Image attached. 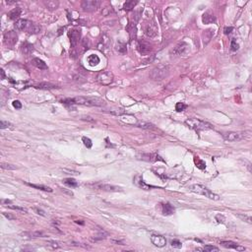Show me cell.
I'll list each match as a JSON object with an SVG mask.
<instances>
[{
	"label": "cell",
	"instance_id": "603a6c76",
	"mask_svg": "<svg viewBox=\"0 0 252 252\" xmlns=\"http://www.w3.org/2000/svg\"><path fill=\"white\" fill-rule=\"evenodd\" d=\"M44 5L50 10H55L59 6V2L57 0H47V1H44Z\"/></svg>",
	"mask_w": 252,
	"mask_h": 252
},
{
	"label": "cell",
	"instance_id": "4fadbf2b",
	"mask_svg": "<svg viewBox=\"0 0 252 252\" xmlns=\"http://www.w3.org/2000/svg\"><path fill=\"white\" fill-rule=\"evenodd\" d=\"M222 246L226 247V248H229V249H235V250H237V251H244L245 250V247L242 246L240 244H237L233 241H222L220 243Z\"/></svg>",
	"mask_w": 252,
	"mask_h": 252
},
{
	"label": "cell",
	"instance_id": "e575fe53",
	"mask_svg": "<svg viewBox=\"0 0 252 252\" xmlns=\"http://www.w3.org/2000/svg\"><path fill=\"white\" fill-rule=\"evenodd\" d=\"M137 126L138 127H141V128H145V129H151V128H154V125L150 124V123H147V122H141L139 121L137 123Z\"/></svg>",
	"mask_w": 252,
	"mask_h": 252
},
{
	"label": "cell",
	"instance_id": "f6af8a7d",
	"mask_svg": "<svg viewBox=\"0 0 252 252\" xmlns=\"http://www.w3.org/2000/svg\"><path fill=\"white\" fill-rule=\"evenodd\" d=\"M118 51L120 52V53H125L126 51H127V50H126V45L123 44H118Z\"/></svg>",
	"mask_w": 252,
	"mask_h": 252
},
{
	"label": "cell",
	"instance_id": "3957f363",
	"mask_svg": "<svg viewBox=\"0 0 252 252\" xmlns=\"http://www.w3.org/2000/svg\"><path fill=\"white\" fill-rule=\"evenodd\" d=\"M168 74H170V67L168 65H159L152 70L150 73V77L155 81H161Z\"/></svg>",
	"mask_w": 252,
	"mask_h": 252
},
{
	"label": "cell",
	"instance_id": "9a60e30c",
	"mask_svg": "<svg viewBox=\"0 0 252 252\" xmlns=\"http://www.w3.org/2000/svg\"><path fill=\"white\" fill-rule=\"evenodd\" d=\"M152 50H153V47L149 42H144V41L138 42V50L140 51V53L147 54V53H149L150 51H152Z\"/></svg>",
	"mask_w": 252,
	"mask_h": 252
},
{
	"label": "cell",
	"instance_id": "1f68e13d",
	"mask_svg": "<svg viewBox=\"0 0 252 252\" xmlns=\"http://www.w3.org/2000/svg\"><path fill=\"white\" fill-rule=\"evenodd\" d=\"M194 162L196 165V167H197L198 168H200V170H205L206 168V162L204 161H202V160H200L199 158H196L194 159Z\"/></svg>",
	"mask_w": 252,
	"mask_h": 252
},
{
	"label": "cell",
	"instance_id": "bcb514c9",
	"mask_svg": "<svg viewBox=\"0 0 252 252\" xmlns=\"http://www.w3.org/2000/svg\"><path fill=\"white\" fill-rule=\"evenodd\" d=\"M216 220L218 221V223H222V224H224V223H225V221H226V218L224 217L223 215L219 214V215H217V216H216Z\"/></svg>",
	"mask_w": 252,
	"mask_h": 252
},
{
	"label": "cell",
	"instance_id": "f35d334b",
	"mask_svg": "<svg viewBox=\"0 0 252 252\" xmlns=\"http://www.w3.org/2000/svg\"><path fill=\"white\" fill-rule=\"evenodd\" d=\"M203 250L208 251V252H213V251H219V248L216 246H213V245H206L203 248Z\"/></svg>",
	"mask_w": 252,
	"mask_h": 252
},
{
	"label": "cell",
	"instance_id": "4316f807",
	"mask_svg": "<svg viewBox=\"0 0 252 252\" xmlns=\"http://www.w3.org/2000/svg\"><path fill=\"white\" fill-rule=\"evenodd\" d=\"M28 185L33 187V188L39 189V190H42V191H47V192H52V189L48 186H44V185H36V184H33V183H27Z\"/></svg>",
	"mask_w": 252,
	"mask_h": 252
},
{
	"label": "cell",
	"instance_id": "d6986e66",
	"mask_svg": "<svg viewBox=\"0 0 252 252\" xmlns=\"http://www.w3.org/2000/svg\"><path fill=\"white\" fill-rule=\"evenodd\" d=\"M187 50H188V45H187L185 42H181V44H177L176 47V48H174V50H173V53H176L177 55H181V54L185 53Z\"/></svg>",
	"mask_w": 252,
	"mask_h": 252
},
{
	"label": "cell",
	"instance_id": "ee69618b",
	"mask_svg": "<svg viewBox=\"0 0 252 252\" xmlns=\"http://www.w3.org/2000/svg\"><path fill=\"white\" fill-rule=\"evenodd\" d=\"M238 218H240L241 220L245 221V222H247L248 224H251V218L250 216H247V215H238Z\"/></svg>",
	"mask_w": 252,
	"mask_h": 252
},
{
	"label": "cell",
	"instance_id": "7bdbcfd3",
	"mask_svg": "<svg viewBox=\"0 0 252 252\" xmlns=\"http://www.w3.org/2000/svg\"><path fill=\"white\" fill-rule=\"evenodd\" d=\"M171 246L176 248H181L182 247V243L177 239H173V240H171Z\"/></svg>",
	"mask_w": 252,
	"mask_h": 252
},
{
	"label": "cell",
	"instance_id": "44dd1931",
	"mask_svg": "<svg viewBox=\"0 0 252 252\" xmlns=\"http://www.w3.org/2000/svg\"><path fill=\"white\" fill-rule=\"evenodd\" d=\"M215 20H216V18H215L214 14H212L210 11L204 13V15H203V17H202V21L204 24H211V23L215 22Z\"/></svg>",
	"mask_w": 252,
	"mask_h": 252
},
{
	"label": "cell",
	"instance_id": "8d00e7d4",
	"mask_svg": "<svg viewBox=\"0 0 252 252\" xmlns=\"http://www.w3.org/2000/svg\"><path fill=\"white\" fill-rule=\"evenodd\" d=\"M186 107H187V106H186L185 103H177L176 106V111L180 112V111H183V110H185Z\"/></svg>",
	"mask_w": 252,
	"mask_h": 252
},
{
	"label": "cell",
	"instance_id": "52a82bcc",
	"mask_svg": "<svg viewBox=\"0 0 252 252\" xmlns=\"http://www.w3.org/2000/svg\"><path fill=\"white\" fill-rule=\"evenodd\" d=\"M223 138L229 142H235V141H239L245 138L244 132H226L223 133Z\"/></svg>",
	"mask_w": 252,
	"mask_h": 252
},
{
	"label": "cell",
	"instance_id": "836d02e7",
	"mask_svg": "<svg viewBox=\"0 0 252 252\" xmlns=\"http://www.w3.org/2000/svg\"><path fill=\"white\" fill-rule=\"evenodd\" d=\"M8 208L12 209V210H16V211H20L23 212V213H28V210L24 207H20V206H16V205H7Z\"/></svg>",
	"mask_w": 252,
	"mask_h": 252
},
{
	"label": "cell",
	"instance_id": "816d5d0a",
	"mask_svg": "<svg viewBox=\"0 0 252 252\" xmlns=\"http://www.w3.org/2000/svg\"><path fill=\"white\" fill-rule=\"evenodd\" d=\"M1 79L4 80L5 79V73H4V70L1 69Z\"/></svg>",
	"mask_w": 252,
	"mask_h": 252
},
{
	"label": "cell",
	"instance_id": "b9f144b4",
	"mask_svg": "<svg viewBox=\"0 0 252 252\" xmlns=\"http://www.w3.org/2000/svg\"><path fill=\"white\" fill-rule=\"evenodd\" d=\"M238 44L236 42V41L235 39H232V44H230V50H232V51H236L238 50Z\"/></svg>",
	"mask_w": 252,
	"mask_h": 252
},
{
	"label": "cell",
	"instance_id": "681fc988",
	"mask_svg": "<svg viewBox=\"0 0 252 252\" xmlns=\"http://www.w3.org/2000/svg\"><path fill=\"white\" fill-rule=\"evenodd\" d=\"M2 215H3L4 217L7 218L8 220H15V219H16V217H14L13 215H11V214H9V213H6V212H3Z\"/></svg>",
	"mask_w": 252,
	"mask_h": 252
},
{
	"label": "cell",
	"instance_id": "83f0119b",
	"mask_svg": "<svg viewBox=\"0 0 252 252\" xmlns=\"http://www.w3.org/2000/svg\"><path fill=\"white\" fill-rule=\"evenodd\" d=\"M63 182L65 185L69 186V187H77L78 186V182H77L74 178H66V179L63 180Z\"/></svg>",
	"mask_w": 252,
	"mask_h": 252
},
{
	"label": "cell",
	"instance_id": "cb8c5ba5",
	"mask_svg": "<svg viewBox=\"0 0 252 252\" xmlns=\"http://www.w3.org/2000/svg\"><path fill=\"white\" fill-rule=\"evenodd\" d=\"M138 1H136V0H128V1H126L124 4H123V9L125 11H131L133 10V8L135 7V6L137 5Z\"/></svg>",
	"mask_w": 252,
	"mask_h": 252
},
{
	"label": "cell",
	"instance_id": "f5cc1de1",
	"mask_svg": "<svg viewBox=\"0 0 252 252\" xmlns=\"http://www.w3.org/2000/svg\"><path fill=\"white\" fill-rule=\"evenodd\" d=\"M17 1H6V3H7V4H9V5H11V4H14V3H16Z\"/></svg>",
	"mask_w": 252,
	"mask_h": 252
},
{
	"label": "cell",
	"instance_id": "e0dca14e",
	"mask_svg": "<svg viewBox=\"0 0 252 252\" xmlns=\"http://www.w3.org/2000/svg\"><path fill=\"white\" fill-rule=\"evenodd\" d=\"M145 32H146V35L150 36V38H155L158 34V29L157 27L154 25V24H148L146 26V29H145Z\"/></svg>",
	"mask_w": 252,
	"mask_h": 252
},
{
	"label": "cell",
	"instance_id": "ab89813d",
	"mask_svg": "<svg viewBox=\"0 0 252 252\" xmlns=\"http://www.w3.org/2000/svg\"><path fill=\"white\" fill-rule=\"evenodd\" d=\"M135 182L137 183V185L138 186H140V187H142V189H146V190H149L150 188H151L152 186H149V185H147L146 183H144L143 182V180H141L140 179V181H135Z\"/></svg>",
	"mask_w": 252,
	"mask_h": 252
},
{
	"label": "cell",
	"instance_id": "484cf974",
	"mask_svg": "<svg viewBox=\"0 0 252 252\" xmlns=\"http://www.w3.org/2000/svg\"><path fill=\"white\" fill-rule=\"evenodd\" d=\"M36 89H41V90H52V89H56L58 88L57 86L50 84V83H42L38 86H36Z\"/></svg>",
	"mask_w": 252,
	"mask_h": 252
},
{
	"label": "cell",
	"instance_id": "4dcf8cb0",
	"mask_svg": "<svg viewBox=\"0 0 252 252\" xmlns=\"http://www.w3.org/2000/svg\"><path fill=\"white\" fill-rule=\"evenodd\" d=\"M47 247L50 248L51 250H54V249H58L60 247L59 243L55 240H50V241H47Z\"/></svg>",
	"mask_w": 252,
	"mask_h": 252
},
{
	"label": "cell",
	"instance_id": "7a4b0ae2",
	"mask_svg": "<svg viewBox=\"0 0 252 252\" xmlns=\"http://www.w3.org/2000/svg\"><path fill=\"white\" fill-rule=\"evenodd\" d=\"M188 189L190 191L197 193L199 195H203L205 197H207L209 199H212V200H219L220 196L218 194H215L211 191L210 189H208L207 187H205L204 185H201V184H192V185L188 186Z\"/></svg>",
	"mask_w": 252,
	"mask_h": 252
},
{
	"label": "cell",
	"instance_id": "f1b7e54d",
	"mask_svg": "<svg viewBox=\"0 0 252 252\" xmlns=\"http://www.w3.org/2000/svg\"><path fill=\"white\" fill-rule=\"evenodd\" d=\"M42 30V27L38 25V24H32V26L30 27L29 31H28V33L30 34H39V32H41Z\"/></svg>",
	"mask_w": 252,
	"mask_h": 252
},
{
	"label": "cell",
	"instance_id": "d6a6232c",
	"mask_svg": "<svg viewBox=\"0 0 252 252\" xmlns=\"http://www.w3.org/2000/svg\"><path fill=\"white\" fill-rule=\"evenodd\" d=\"M0 167H1V168H3V170H14L17 168L15 165H10V164H5V162H1V164H0Z\"/></svg>",
	"mask_w": 252,
	"mask_h": 252
},
{
	"label": "cell",
	"instance_id": "74e56055",
	"mask_svg": "<svg viewBox=\"0 0 252 252\" xmlns=\"http://www.w3.org/2000/svg\"><path fill=\"white\" fill-rule=\"evenodd\" d=\"M26 235H30L31 237H44V235L41 232H28Z\"/></svg>",
	"mask_w": 252,
	"mask_h": 252
},
{
	"label": "cell",
	"instance_id": "60d3db41",
	"mask_svg": "<svg viewBox=\"0 0 252 252\" xmlns=\"http://www.w3.org/2000/svg\"><path fill=\"white\" fill-rule=\"evenodd\" d=\"M0 128L1 129H6V128H12V124L9 123L7 121L1 120L0 121Z\"/></svg>",
	"mask_w": 252,
	"mask_h": 252
},
{
	"label": "cell",
	"instance_id": "f546056e",
	"mask_svg": "<svg viewBox=\"0 0 252 252\" xmlns=\"http://www.w3.org/2000/svg\"><path fill=\"white\" fill-rule=\"evenodd\" d=\"M106 235H107V233H106V232H101L100 233H98V235H96L94 236L93 238H92V241L97 242V241L103 240V239H104V238L106 237Z\"/></svg>",
	"mask_w": 252,
	"mask_h": 252
},
{
	"label": "cell",
	"instance_id": "8992f818",
	"mask_svg": "<svg viewBox=\"0 0 252 252\" xmlns=\"http://www.w3.org/2000/svg\"><path fill=\"white\" fill-rule=\"evenodd\" d=\"M101 1L99 0H83L81 7L85 12H94L100 7Z\"/></svg>",
	"mask_w": 252,
	"mask_h": 252
},
{
	"label": "cell",
	"instance_id": "7c38bea8",
	"mask_svg": "<svg viewBox=\"0 0 252 252\" xmlns=\"http://www.w3.org/2000/svg\"><path fill=\"white\" fill-rule=\"evenodd\" d=\"M151 241L152 243L157 247H164L167 244V239H165L162 235H151Z\"/></svg>",
	"mask_w": 252,
	"mask_h": 252
},
{
	"label": "cell",
	"instance_id": "2e32d148",
	"mask_svg": "<svg viewBox=\"0 0 252 252\" xmlns=\"http://www.w3.org/2000/svg\"><path fill=\"white\" fill-rule=\"evenodd\" d=\"M174 211H176V209L170 203H164V204H162V213L165 216H170V215H173L174 213Z\"/></svg>",
	"mask_w": 252,
	"mask_h": 252
},
{
	"label": "cell",
	"instance_id": "9c48e42d",
	"mask_svg": "<svg viewBox=\"0 0 252 252\" xmlns=\"http://www.w3.org/2000/svg\"><path fill=\"white\" fill-rule=\"evenodd\" d=\"M68 36L70 39V42H71V45L73 48H75V47L79 44V41L81 39V31L80 30H70L68 33Z\"/></svg>",
	"mask_w": 252,
	"mask_h": 252
},
{
	"label": "cell",
	"instance_id": "5bb4252c",
	"mask_svg": "<svg viewBox=\"0 0 252 252\" xmlns=\"http://www.w3.org/2000/svg\"><path fill=\"white\" fill-rule=\"evenodd\" d=\"M32 24H33V23L29 22L28 20L20 19V20L17 21L16 24H15V28H16L17 30H19V31H24V30H25V31H29L30 27L32 26Z\"/></svg>",
	"mask_w": 252,
	"mask_h": 252
},
{
	"label": "cell",
	"instance_id": "8fae6325",
	"mask_svg": "<svg viewBox=\"0 0 252 252\" xmlns=\"http://www.w3.org/2000/svg\"><path fill=\"white\" fill-rule=\"evenodd\" d=\"M92 187L99 190H103V191H118L120 188L113 185H110V184H106V183H95L90 185Z\"/></svg>",
	"mask_w": 252,
	"mask_h": 252
},
{
	"label": "cell",
	"instance_id": "d590c367",
	"mask_svg": "<svg viewBox=\"0 0 252 252\" xmlns=\"http://www.w3.org/2000/svg\"><path fill=\"white\" fill-rule=\"evenodd\" d=\"M82 140H83V143H84V145L87 147V148H89V149L92 148V146H93V143H92V140L90 139V138L83 137Z\"/></svg>",
	"mask_w": 252,
	"mask_h": 252
},
{
	"label": "cell",
	"instance_id": "7dc6e473",
	"mask_svg": "<svg viewBox=\"0 0 252 252\" xmlns=\"http://www.w3.org/2000/svg\"><path fill=\"white\" fill-rule=\"evenodd\" d=\"M13 106L15 107V109H22V103H21V101H13Z\"/></svg>",
	"mask_w": 252,
	"mask_h": 252
},
{
	"label": "cell",
	"instance_id": "5b68a950",
	"mask_svg": "<svg viewBox=\"0 0 252 252\" xmlns=\"http://www.w3.org/2000/svg\"><path fill=\"white\" fill-rule=\"evenodd\" d=\"M97 80L101 85L109 86L113 82V74L112 72L109 71V70H103V71L99 73Z\"/></svg>",
	"mask_w": 252,
	"mask_h": 252
},
{
	"label": "cell",
	"instance_id": "30bf717a",
	"mask_svg": "<svg viewBox=\"0 0 252 252\" xmlns=\"http://www.w3.org/2000/svg\"><path fill=\"white\" fill-rule=\"evenodd\" d=\"M18 41V36L17 34L13 32V31H9V32L4 34V42L7 45H14Z\"/></svg>",
	"mask_w": 252,
	"mask_h": 252
},
{
	"label": "cell",
	"instance_id": "f907efd6",
	"mask_svg": "<svg viewBox=\"0 0 252 252\" xmlns=\"http://www.w3.org/2000/svg\"><path fill=\"white\" fill-rule=\"evenodd\" d=\"M233 30V28L232 27H229V28H225V30H224V32H225V34L226 35H229V34H230L232 33V31Z\"/></svg>",
	"mask_w": 252,
	"mask_h": 252
},
{
	"label": "cell",
	"instance_id": "7402d4cb",
	"mask_svg": "<svg viewBox=\"0 0 252 252\" xmlns=\"http://www.w3.org/2000/svg\"><path fill=\"white\" fill-rule=\"evenodd\" d=\"M87 60H88V63H89V65H90V66H96V65H98V64L100 63V61H101L100 57L98 56V55H96V54L89 55L88 58H87Z\"/></svg>",
	"mask_w": 252,
	"mask_h": 252
},
{
	"label": "cell",
	"instance_id": "ffe728a7",
	"mask_svg": "<svg viewBox=\"0 0 252 252\" xmlns=\"http://www.w3.org/2000/svg\"><path fill=\"white\" fill-rule=\"evenodd\" d=\"M21 14H22V9L20 7H16V8L12 9V10L9 12L8 17H9V19H11V20H17L18 18L21 16Z\"/></svg>",
	"mask_w": 252,
	"mask_h": 252
},
{
	"label": "cell",
	"instance_id": "d4e9b609",
	"mask_svg": "<svg viewBox=\"0 0 252 252\" xmlns=\"http://www.w3.org/2000/svg\"><path fill=\"white\" fill-rule=\"evenodd\" d=\"M22 52L24 54H31L34 51V45L31 44H28V42H25L22 45Z\"/></svg>",
	"mask_w": 252,
	"mask_h": 252
},
{
	"label": "cell",
	"instance_id": "c3c4849f",
	"mask_svg": "<svg viewBox=\"0 0 252 252\" xmlns=\"http://www.w3.org/2000/svg\"><path fill=\"white\" fill-rule=\"evenodd\" d=\"M34 210H35V212L38 215H41V216H42V217H45L47 216V214H45V212L44 211H42V210H41V209H39V208H35L34 209Z\"/></svg>",
	"mask_w": 252,
	"mask_h": 252
},
{
	"label": "cell",
	"instance_id": "6da1fadb",
	"mask_svg": "<svg viewBox=\"0 0 252 252\" xmlns=\"http://www.w3.org/2000/svg\"><path fill=\"white\" fill-rule=\"evenodd\" d=\"M64 101H68V103L71 104H81L87 106H103L106 104V101L103 100L96 97H76L74 99Z\"/></svg>",
	"mask_w": 252,
	"mask_h": 252
},
{
	"label": "cell",
	"instance_id": "277c9868",
	"mask_svg": "<svg viewBox=\"0 0 252 252\" xmlns=\"http://www.w3.org/2000/svg\"><path fill=\"white\" fill-rule=\"evenodd\" d=\"M186 125L188 126L189 128L194 129V130L200 131V130H208V129H212L213 126H212L210 123L208 122H205L201 120V119H197V118H190L187 119L185 121Z\"/></svg>",
	"mask_w": 252,
	"mask_h": 252
},
{
	"label": "cell",
	"instance_id": "ba28073f",
	"mask_svg": "<svg viewBox=\"0 0 252 252\" xmlns=\"http://www.w3.org/2000/svg\"><path fill=\"white\" fill-rule=\"evenodd\" d=\"M110 38L107 35H103V36L101 38L100 42H99V44H98V47L99 50L103 52V53H106V51L109 50V47H110Z\"/></svg>",
	"mask_w": 252,
	"mask_h": 252
},
{
	"label": "cell",
	"instance_id": "ac0fdd59",
	"mask_svg": "<svg viewBox=\"0 0 252 252\" xmlns=\"http://www.w3.org/2000/svg\"><path fill=\"white\" fill-rule=\"evenodd\" d=\"M32 63L39 70H47V63H45L42 59H41V58H34V59L32 60Z\"/></svg>",
	"mask_w": 252,
	"mask_h": 252
}]
</instances>
